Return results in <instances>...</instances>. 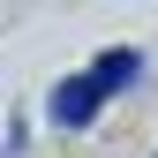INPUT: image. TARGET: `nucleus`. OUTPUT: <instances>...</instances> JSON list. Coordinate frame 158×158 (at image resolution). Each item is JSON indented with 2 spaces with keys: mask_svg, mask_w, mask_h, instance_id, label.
I'll list each match as a JSON object with an SVG mask.
<instances>
[{
  "mask_svg": "<svg viewBox=\"0 0 158 158\" xmlns=\"http://www.w3.org/2000/svg\"><path fill=\"white\" fill-rule=\"evenodd\" d=\"M98 106H106V90H98L90 75H68V83L53 90V121H60V128H90Z\"/></svg>",
  "mask_w": 158,
  "mask_h": 158,
  "instance_id": "1",
  "label": "nucleus"
},
{
  "mask_svg": "<svg viewBox=\"0 0 158 158\" xmlns=\"http://www.w3.org/2000/svg\"><path fill=\"white\" fill-rule=\"evenodd\" d=\"M135 68H143V60H135L128 45H121V53H98V68H90V83H98V90L113 98V90H128V83H135Z\"/></svg>",
  "mask_w": 158,
  "mask_h": 158,
  "instance_id": "2",
  "label": "nucleus"
}]
</instances>
